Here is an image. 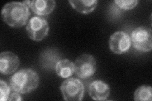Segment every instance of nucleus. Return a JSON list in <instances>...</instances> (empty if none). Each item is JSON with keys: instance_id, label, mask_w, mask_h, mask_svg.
Returning a JSON list of instances; mask_svg holds the SVG:
<instances>
[{"instance_id": "obj_4", "label": "nucleus", "mask_w": 152, "mask_h": 101, "mask_svg": "<svg viewBox=\"0 0 152 101\" xmlns=\"http://www.w3.org/2000/svg\"><path fill=\"white\" fill-rule=\"evenodd\" d=\"M75 73L83 80L91 78L96 71V61L94 57L88 54L79 56L74 62Z\"/></svg>"}, {"instance_id": "obj_8", "label": "nucleus", "mask_w": 152, "mask_h": 101, "mask_svg": "<svg viewBox=\"0 0 152 101\" xmlns=\"http://www.w3.org/2000/svg\"><path fill=\"white\" fill-rule=\"evenodd\" d=\"M20 61L18 56L12 52L7 51L0 54V72L3 75H10L15 72Z\"/></svg>"}, {"instance_id": "obj_9", "label": "nucleus", "mask_w": 152, "mask_h": 101, "mask_svg": "<svg viewBox=\"0 0 152 101\" xmlns=\"http://www.w3.org/2000/svg\"><path fill=\"white\" fill-rule=\"evenodd\" d=\"M25 3L31 8L32 12L39 16H45L54 10L56 2L54 0H34L26 1Z\"/></svg>"}, {"instance_id": "obj_6", "label": "nucleus", "mask_w": 152, "mask_h": 101, "mask_svg": "<svg viewBox=\"0 0 152 101\" xmlns=\"http://www.w3.org/2000/svg\"><path fill=\"white\" fill-rule=\"evenodd\" d=\"M26 31L28 37L32 40L39 42L48 34L49 25L45 18L34 17L28 21Z\"/></svg>"}, {"instance_id": "obj_10", "label": "nucleus", "mask_w": 152, "mask_h": 101, "mask_svg": "<svg viewBox=\"0 0 152 101\" xmlns=\"http://www.w3.org/2000/svg\"><path fill=\"white\" fill-rule=\"evenodd\" d=\"M110 92V86L102 80L93 81L89 86V95L95 100H104L107 99Z\"/></svg>"}, {"instance_id": "obj_7", "label": "nucleus", "mask_w": 152, "mask_h": 101, "mask_svg": "<svg viewBox=\"0 0 152 101\" xmlns=\"http://www.w3.org/2000/svg\"><path fill=\"white\" fill-rule=\"evenodd\" d=\"M131 46L130 36L124 32H117L110 36L109 46L110 50L117 54L126 53L129 50Z\"/></svg>"}, {"instance_id": "obj_2", "label": "nucleus", "mask_w": 152, "mask_h": 101, "mask_svg": "<svg viewBox=\"0 0 152 101\" xmlns=\"http://www.w3.org/2000/svg\"><path fill=\"white\" fill-rule=\"evenodd\" d=\"M37 73L31 68L22 69L14 74L10 80V86L14 92L24 94L31 92L39 85Z\"/></svg>"}, {"instance_id": "obj_5", "label": "nucleus", "mask_w": 152, "mask_h": 101, "mask_svg": "<svg viewBox=\"0 0 152 101\" xmlns=\"http://www.w3.org/2000/svg\"><path fill=\"white\" fill-rule=\"evenodd\" d=\"M131 40L135 49L142 52H150L152 49V34L151 28L137 27L131 32Z\"/></svg>"}, {"instance_id": "obj_12", "label": "nucleus", "mask_w": 152, "mask_h": 101, "mask_svg": "<svg viewBox=\"0 0 152 101\" xmlns=\"http://www.w3.org/2000/svg\"><path fill=\"white\" fill-rule=\"evenodd\" d=\"M55 71L60 77L69 78L75 73L74 63L67 59L60 60L56 65Z\"/></svg>"}, {"instance_id": "obj_16", "label": "nucleus", "mask_w": 152, "mask_h": 101, "mask_svg": "<svg viewBox=\"0 0 152 101\" xmlns=\"http://www.w3.org/2000/svg\"><path fill=\"white\" fill-rule=\"evenodd\" d=\"M117 5L124 10H129L137 6L138 1L137 0H116L115 1Z\"/></svg>"}, {"instance_id": "obj_14", "label": "nucleus", "mask_w": 152, "mask_h": 101, "mask_svg": "<svg viewBox=\"0 0 152 101\" xmlns=\"http://www.w3.org/2000/svg\"><path fill=\"white\" fill-rule=\"evenodd\" d=\"M134 99L136 101H151L152 100V88L149 85H142L137 88Z\"/></svg>"}, {"instance_id": "obj_1", "label": "nucleus", "mask_w": 152, "mask_h": 101, "mask_svg": "<svg viewBox=\"0 0 152 101\" xmlns=\"http://www.w3.org/2000/svg\"><path fill=\"white\" fill-rule=\"evenodd\" d=\"M1 15L9 26L19 28L25 25L30 16L29 7L25 1L10 2L4 6Z\"/></svg>"}, {"instance_id": "obj_11", "label": "nucleus", "mask_w": 152, "mask_h": 101, "mask_svg": "<svg viewBox=\"0 0 152 101\" xmlns=\"http://www.w3.org/2000/svg\"><path fill=\"white\" fill-rule=\"evenodd\" d=\"M61 58L59 52L55 49L50 48L42 52L40 56V62L42 66L46 69H53L55 68Z\"/></svg>"}, {"instance_id": "obj_3", "label": "nucleus", "mask_w": 152, "mask_h": 101, "mask_svg": "<svg viewBox=\"0 0 152 101\" xmlns=\"http://www.w3.org/2000/svg\"><path fill=\"white\" fill-rule=\"evenodd\" d=\"M64 100L66 101L82 100L84 94V86L80 80L69 78L64 81L60 86Z\"/></svg>"}, {"instance_id": "obj_17", "label": "nucleus", "mask_w": 152, "mask_h": 101, "mask_svg": "<svg viewBox=\"0 0 152 101\" xmlns=\"http://www.w3.org/2000/svg\"><path fill=\"white\" fill-rule=\"evenodd\" d=\"M22 100V98L20 97V94H19V93L18 92H13L11 95H10V97H9V99L8 100Z\"/></svg>"}, {"instance_id": "obj_15", "label": "nucleus", "mask_w": 152, "mask_h": 101, "mask_svg": "<svg viewBox=\"0 0 152 101\" xmlns=\"http://www.w3.org/2000/svg\"><path fill=\"white\" fill-rule=\"evenodd\" d=\"M11 87L5 81H0V100L1 101L8 100L11 92Z\"/></svg>"}, {"instance_id": "obj_13", "label": "nucleus", "mask_w": 152, "mask_h": 101, "mask_svg": "<svg viewBox=\"0 0 152 101\" xmlns=\"http://www.w3.org/2000/svg\"><path fill=\"white\" fill-rule=\"evenodd\" d=\"M69 2L76 11L84 14L93 12L98 4V1L96 0H69Z\"/></svg>"}]
</instances>
